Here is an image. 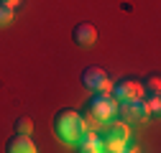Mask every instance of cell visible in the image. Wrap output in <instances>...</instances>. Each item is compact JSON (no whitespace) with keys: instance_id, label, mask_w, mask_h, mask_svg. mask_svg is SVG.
Returning <instances> with one entry per match:
<instances>
[{"instance_id":"obj_1","label":"cell","mask_w":161,"mask_h":153,"mask_svg":"<svg viewBox=\"0 0 161 153\" xmlns=\"http://www.w3.org/2000/svg\"><path fill=\"white\" fill-rule=\"evenodd\" d=\"M85 133V118L74 110H59L56 118H54V135L62 140L74 145L79 140V135Z\"/></svg>"},{"instance_id":"obj_2","label":"cell","mask_w":161,"mask_h":153,"mask_svg":"<svg viewBox=\"0 0 161 153\" xmlns=\"http://www.w3.org/2000/svg\"><path fill=\"white\" fill-rule=\"evenodd\" d=\"M128 143H130V128H128L125 120L123 123H110L108 130L103 133V150L118 153V150H125Z\"/></svg>"},{"instance_id":"obj_3","label":"cell","mask_w":161,"mask_h":153,"mask_svg":"<svg viewBox=\"0 0 161 153\" xmlns=\"http://www.w3.org/2000/svg\"><path fill=\"white\" fill-rule=\"evenodd\" d=\"M87 115L97 118L100 123H108L118 115V100L113 94H103V92H95L92 100L87 102Z\"/></svg>"},{"instance_id":"obj_4","label":"cell","mask_w":161,"mask_h":153,"mask_svg":"<svg viewBox=\"0 0 161 153\" xmlns=\"http://www.w3.org/2000/svg\"><path fill=\"white\" fill-rule=\"evenodd\" d=\"M79 76H82V84L90 87L92 92H103V94H110L113 92V79L100 66H85Z\"/></svg>"},{"instance_id":"obj_5","label":"cell","mask_w":161,"mask_h":153,"mask_svg":"<svg viewBox=\"0 0 161 153\" xmlns=\"http://www.w3.org/2000/svg\"><path fill=\"white\" fill-rule=\"evenodd\" d=\"M110 94L118 102H123V100H143L146 89H143V82H138V79H120L118 84H113Z\"/></svg>"},{"instance_id":"obj_6","label":"cell","mask_w":161,"mask_h":153,"mask_svg":"<svg viewBox=\"0 0 161 153\" xmlns=\"http://www.w3.org/2000/svg\"><path fill=\"white\" fill-rule=\"evenodd\" d=\"M118 112L123 115L125 123H141V120H148L151 115L143 107V100H123L118 102Z\"/></svg>"},{"instance_id":"obj_7","label":"cell","mask_w":161,"mask_h":153,"mask_svg":"<svg viewBox=\"0 0 161 153\" xmlns=\"http://www.w3.org/2000/svg\"><path fill=\"white\" fill-rule=\"evenodd\" d=\"M72 38H74L77 46L90 49V46H95V41H97V28H95L92 23H77L74 31H72Z\"/></svg>"},{"instance_id":"obj_8","label":"cell","mask_w":161,"mask_h":153,"mask_svg":"<svg viewBox=\"0 0 161 153\" xmlns=\"http://www.w3.org/2000/svg\"><path fill=\"white\" fill-rule=\"evenodd\" d=\"M74 145L82 153H100V150H103V135H100L97 130H85Z\"/></svg>"},{"instance_id":"obj_9","label":"cell","mask_w":161,"mask_h":153,"mask_svg":"<svg viewBox=\"0 0 161 153\" xmlns=\"http://www.w3.org/2000/svg\"><path fill=\"white\" fill-rule=\"evenodd\" d=\"M8 153H36V143L31 140V135H23V133H15L13 138H8L5 143Z\"/></svg>"},{"instance_id":"obj_10","label":"cell","mask_w":161,"mask_h":153,"mask_svg":"<svg viewBox=\"0 0 161 153\" xmlns=\"http://www.w3.org/2000/svg\"><path fill=\"white\" fill-rule=\"evenodd\" d=\"M143 107L148 110V115H151V118H158V112H161V100H158V94L143 97Z\"/></svg>"},{"instance_id":"obj_11","label":"cell","mask_w":161,"mask_h":153,"mask_svg":"<svg viewBox=\"0 0 161 153\" xmlns=\"http://www.w3.org/2000/svg\"><path fill=\"white\" fill-rule=\"evenodd\" d=\"M143 89H146L148 94H158V92H161V79H158V74H148V76H146Z\"/></svg>"},{"instance_id":"obj_12","label":"cell","mask_w":161,"mask_h":153,"mask_svg":"<svg viewBox=\"0 0 161 153\" xmlns=\"http://www.w3.org/2000/svg\"><path fill=\"white\" fill-rule=\"evenodd\" d=\"M15 133L31 135V133H33V120H31V118H18V120H15Z\"/></svg>"},{"instance_id":"obj_13","label":"cell","mask_w":161,"mask_h":153,"mask_svg":"<svg viewBox=\"0 0 161 153\" xmlns=\"http://www.w3.org/2000/svg\"><path fill=\"white\" fill-rule=\"evenodd\" d=\"M10 23H13V8H8V5L0 3V28H5Z\"/></svg>"},{"instance_id":"obj_14","label":"cell","mask_w":161,"mask_h":153,"mask_svg":"<svg viewBox=\"0 0 161 153\" xmlns=\"http://www.w3.org/2000/svg\"><path fill=\"white\" fill-rule=\"evenodd\" d=\"M0 3H3V5H8V8H18V5H21V0H0Z\"/></svg>"}]
</instances>
